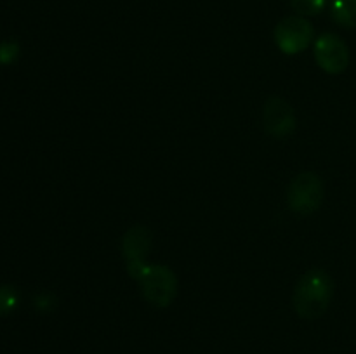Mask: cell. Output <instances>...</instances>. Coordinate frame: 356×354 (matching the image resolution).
I'll return each mask as SVG.
<instances>
[{"label":"cell","mask_w":356,"mask_h":354,"mask_svg":"<svg viewBox=\"0 0 356 354\" xmlns=\"http://www.w3.org/2000/svg\"><path fill=\"white\" fill-rule=\"evenodd\" d=\"M330 16L344 28H356V0H332Z\"/></svg>","instance_id":"8"},{"label":"cell","mask_w":356,"mask_h":354,"mask_svg":"<svg viewBox=\"0 0 356 354\" xmlns=\"http://www.w3.org/2000/svg\"><path fill=\"white\" fill-rule=\"evenodd\" d=\"M315 59L323 71L339 75L350 65V49L337 35L323 33L315 42Z\"/></svg>","instance_id":"5"},{"label":"cell","mask_w":356,"mask_h":354,"mask_svg":"<svg viewBox=\"0 0 356 354\" xmlns=\"http://www.w3.org/2000/svg\"><path fill=\"white\" fill-rule=\"evenodd\" d=\"M152 246V235L145 226H134L125 233L122 239V252L127 259V269L134 280H138L143 267L146 266V255Z\"/></svg>","instance_id":"6"},{"label":"cell","mask_w":356,"mask_h":354,"mask_svg":"<svg viewBox=\"0 0 356 354\" xmlns=\"http://www.w3.org/2000/svg\"><path fill=\"white\" fill-rule=\"evenodd\" d=\"M19 56V44L17 42H2L0 44V65H13Z\"/></svg>","instance_id":"11"},{"label":"cell","mask_w":356,"mask_h":354,"mask_svg":"<svg viewBox=\"0 0 356 354\" xmlns=\"http://www.w3.org/2000/svg\"><path fill=\"white\" fill-rule=\"evenodd\" d=\"M334 295V281L323 269L302 274L294 292V307L301 318L316 319L325 314Z\"/></svg>","instance_id":"1"},{"label":"cell","mask_w":356,"mask_h":354,"mask_svg":"<svg viewBox=\"0 0 356 354\" xmlns=\"http://www.w3.org/2000/svg\"><path fill=\"white\" fill-rule=\"evenodd\" d=\"M313 24L302 16H291L282 19L275 28V42L284 54H299L313 40Z\"/></svg>","instance_id":"4"},{"label":"cell","mask_w":356,"mask_h":354,"mask_svg":"<svg viewBox=\"0 0 356 354\" xmlns=\"http://www.w3.org/2000/svg\"><path fill=\"white\" fill-rule=\"evenodd\" d=\"M143 295L155 307H167L177 295V278L169 267L160 264H146L139 274Z\"/></svg>","instance_id":"2"},{"label":"cell","mask_w":356,"mask_h":354,"mask_svg":"<svg viewBox=\"0 0 356 354\" xmlns=\"http://www.w3.org/2000/svg\"><path fill=\"white\" fill-rule=\"evenodd\" d=\"M291 6L299 16H316L327 6V0H291Z\"/></svg>","instance_id":"10"},{"label":"cell","mask_w":356,"mask_h":354,"mask_svg":"<svg viewBox=\"0 0 356 354\" xmlns=\"http://www.w3.org/2000/svg\"><path fill=\"white\" fill-rule=\"evenodd\" d=\"M264 128L277 139L291 135L296 128V115L291 104L282 97H270L263 110Z\"/></svg>","instance_id":"7"},{"label":"cell","mask_w":356,"mask_h":354,"mask_svg":"<svg viewBox=\"0 0 356 354\" xmlns=\"http://www.w3.org/2000/svg\"><path fill=\"white\" fill-rule=\"evenodd\" d=\"M323 200V183L315 172H302L294 177L287 189V203L294 212L309 215L316 212Z\"/></svg>","instance_id":"3"},{"label":"cell","mask_w":356,"mask_h":354,"mask_svg":"<svg viewBox=\"0 0 356 354\" xmlns=\"http://www.w3.org/2000/svg\"><path fill=\"white\" fill-rule=\"evenodd\" d=\"M19 304V292L13 285H0V316L9 314Z\"/></svg>","instance_id":"9"}]
</instances>
